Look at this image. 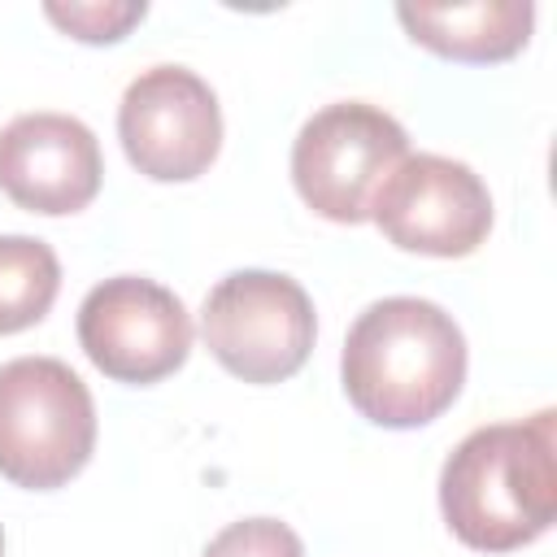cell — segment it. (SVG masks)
<instances>
[{
    "mask_svg": "<svg viewBox=\"0 0 557 557\" xmlns=\"http://www.w3.org/2000/svg\"><path fill=\"white\" fill-rule=\"evenodd\" d=\"M339 379L352 409L374 426H426L466 383V335L435 300H374L348 326Z\"/></svg>",
    "mask_w": 557,
    "mask_h": 557,
    "instance_id": "6da1fadb",
    "label": "cell"
},
{
    "mask_svg": "<svg viewBox=\"0 0 557 557\" xmlns=\"http://www.w3.org/2000/svg\"><path fill=\"white\" fill-rule=\"evenodd\" d=\"M440 509L448 531L479 553L540 540L557 518L553 409L470 431L440 470Z\"/></svg>",
    "mask_w": 557,
    "mask_h": 557,
    "instance_id": "7a4b0ae2",
    "label": "cell"
},
{
    "mask_svg": "<svg viewBox=\"0 0 557 557\" xmlns=\"http://www.w3.org/2000/svg\"><path fill=\"white\" fill-rule=\"evenodd\" d=\"M96 448L87 383L57 357L0 366V474L30 492L70 483Z\"/></svg>",
    "mask_w": 557,
    "mask_h": 557,
    "instance_id": "3957f363",
    "label": "cell"
},
{
    "mask_svg": "<svg viewBox=\"0 0 557 557\" xmlns=\"http://www.w3.org/2000/svg\"><path fill=\"white\" fill-rule=\"evenodd\" d=\"M405 157L409 135L392 113L366 100H339L300 126L292 144V183L313 213L357 226Z\"/></svg>",
    "mask_w": 557,
    "mask_h": 557,
    "instance_id": "277c9868",
    "label": "cell"
},
{
    "mask_svg": "<svg viewBox=\"0 0 557 557\" xmlns=\"http://www.w3.org/2000/svg\"><path fill=\"white\" fill-rule=\"evenodd\" d=\"M200 335L213 361L235 379L283 383L309 361L318 318L296 278L274 270H235L205 296Z\"/></svg>",
    "mask_w": 557,
    "mask_h": 557,
    "instance_id": "5b68a950",
    "label": "cell"
},
{
    "mask_svg": "<svg viewBox=\"0 0 557 557\" xmlns=\"http://www.w3.org/2000/svg\"><path fill=\"white\" fill-rule=\"evenodd\" d=\"M117 139L139 174L187 183L205 174L222 148L218 96L187 65H152L122 91Z\"/></svg>",
    "mask_w": 557,
    "mask_h": 557,
    "instance_id": "8992f818",
    "label": "cell"
},
{
    "mask_svg": "<svg viewBox=\"0 0 557 557\" xmlns=\"http://www.w3.org/2000/svg\"><path fill=\"white\" fill-rule=\"evenodd\" d=\"M78 344L113 383H157L191 352V318L183 300L139 274L96 283L78 305Z\"/></svg>",
    "mask_w": 557,
    "mask_h": 557,
    "instance_id": "52a82bcc",
    "label": "cell"
},
{
    "mask_svg": "<svg viewBox=\"0 0 557 557\" xmlns=\"http://www.w3.org/2000/svg\"><path fill=\"white\" fill-rule=\"evenodd\" d=\"M370 218L405 252L470 257L492 231V196L466 161L413 152L383 178Z\"/></svg>",
    "mask_w": 557,
    "mask_h": 557,
    "instance_id": "ba28073f",
    "label": "cell"
},
{
    "mask_svg": "<svg viewBox=\"0 0 557 557\" xmlns=\"http://www.w3.org/2000/svg\"><path fill=\"white\" fill-rule=\"evenodd\" d=\"M100 144L70 113H22L0 131V191L30 213H78L100 191Z\"/></svg>",
    "mask_w": 557,
    "mask_h": 557,
    "instance_id": "9c48e42d",
    "label": "cell"
},
{
    "mask_svg": "<svg viewBox=\"0 0 557 557\" xmlns=\"http://www.w3.org/2000/svg\"><path fill=\"white\" fill-rule=\"evenodd\" d=\"M400 26L413 44L453 61H505L513 57L535 22L531 0H470V4H396Z\"/></svg>",
    "mask_w": 557,
    "mask_h": 557,
    "instance_id": "30bf717a",
    "label": "cell"
},
{
    "mask_svg": "<svg viewBox=\"0 0 557 557\" xmlns=\"http://www.w3.org/2000/svg\"><path fill=\"white\" fill-rule=\"evenodd\" d=\"M61 292V261L35 235H0V335L35 326Z\"/></svg>",
    "mask_w": 557,
    "mask_h": 557,
    "instance_id": "8fae6325",
    "label": "cell"
},
{
    "mask_svg": "<svg viewBox=\"0 0 557 557\" xmlns=\"http://www.w3.org/2000/svg\"><path fill=\"white\" fill-rule=\"evenodd\" d=\"M44 13L83 44H117L135 22H144V0H70V4H44Z\"/></svg>",
    "mask_w": 557,
    "mask_h": 557,
    "instance_id": "7c38bea8",
    "label": "cell"
},
{
    "mask_svg": "<svg viewBox=\"0 0 557 557\" xmlns=\"http://www.w3.org/2000/svg\"><path fill=\"white\" fill-rule=\"evenodd\" d=\"M200 557H305V544L278 518H244L222 527Z\"/></svg>",
    "mask_w": 557,
    "mask_h": 557,
    "instance_id": "4fadbf2b",
    "label": "cell"
},
{
    "mask_svg": "<svg viewBox=\"0 0 557 557\" xmlns=\"http://www.w3.org/2000/svg\"><path fill=\"white\" fill-rule=\"evenodd\" d=\"M0 557H4V531H0Z\"/></svg>",
    "mask_w": 557,
    "mask_h": 557,
    "instance_id": "5bb4252c",
    "label": "cell"
}]
</instances>
